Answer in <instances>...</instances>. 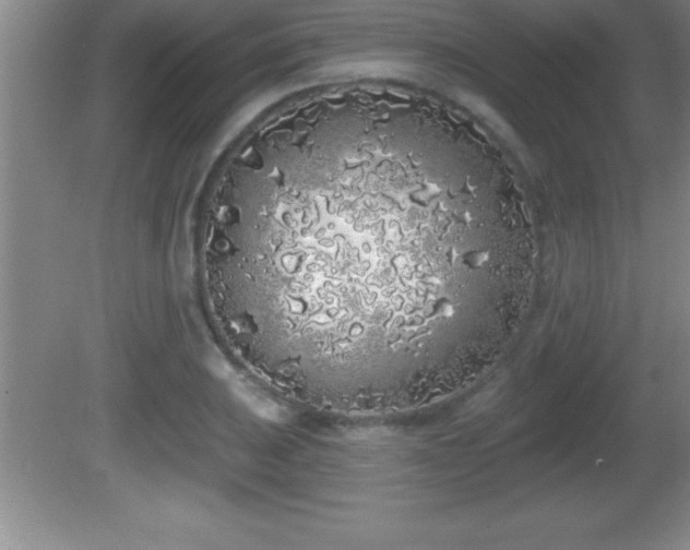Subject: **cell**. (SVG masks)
I'll return each instance as SVG.
<instances>
[{
    "label": "cell",
    "instance_id": "cell-1",
    "mask_svg": "<svg viewBox=\"0 0 690 550\" xmlns=\"http://www.w3.org/2000/svg\"><path fill=\"white\" fill-rule=\"evenodd\" d=\"M416 204L357 167L271 200L207 274L259 363L357 390L393 386L414 367L464 284Z\"/></svg>",
    "mask_w": 690,
    "mask_h": 550
}]
</instances>
